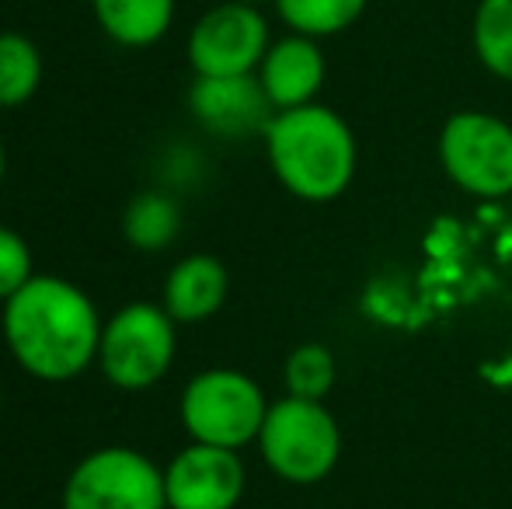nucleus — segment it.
<instances>
[{
	"instance_id": "nucleus-1",
	"label": "nucleus",
	"mask_w": 512,
	"mask_h": 509,
	"mask_svg": "<svg viewBox=\"0 0 512 509\" xmlns=\"http://www.w3.org/2000/svg\"><path fill=\"white\" fill-rule=\"evenodd\" d=\"M0 328L7 353L28 377L67 384L98 363L105 321L77 283L63 276H32L4 300Z\"/></svg>"
},
{
	"instance_id": "nucleus-10",
	"label": "nucleus",
	"mask_w": 512,
	"mask_h": 509,
	"mask_svg": "<svg viewBox=\"0 0 512 509\" xmlns=\"http://www.w3.org/2000/svg\"><path fill=\"white\" fill-rule=\"evenodd\" d=\"M189 112L206 133L223 140L265 133V126L276 116L258 74L196 77L189 88Z\"/></svg>"
},
{
	"instance_id": "nucleus-23",
	"label": "nucleus",
	"mask_w": 512,
	"mask_h": 509,
	"mask_svg": "<svg viewBox=\"0 0 512 509\" xmlns=\"http://www.w3.org/2000/svg\"><path fill=\"white\" fill-rule=\"evenodd\" d=\"M0 408H4V391H0Z\"/></svg>"
},
{
	"instance_id": "nucleus-19",
	"label": "nucleus",
	"mask_w": 512,
	"mask_h": 509,
	"mask_svg": "<svg viewBox=\"0 0 512 509\" xmlns=\"http://www.w3.org/2000/svg\"><path fill=\"white\" fill-rule=\"evenodd\" d=\"M35 276L32 269V248L11 227H0V304L11 300L28 279Z\"/></svg>"
},
{
	"instance_id": "nucleus-21",
	"label": "nucleus",
	"mask_w": 512,
	"mask_h": 509,
	"mask_svg": "<svg viewBox=\"0 0 512 509\" xmlns=\"http://www.w3.org/2000/svg\"><path fill=\"white\" fill-rule=\"evenodd\" d=\"M4 175H7V154H4V143H0V185H4Z\"/></svg>"
},
{
	"instance_id": "nucleus-7",
	"label": "nucleus",
	"mask_w": 512,
	"mask_h": 509,
	"mask_svg": "<svg viewBox=\"0 0 512 509\" xmlns=\"http://www.w3.org/2000/svg\"><path fill=\"white\" fill-rule=\"evenodd\" d=\"M63 509H164V471L133 447H98L74 464Z\"/></svg>"
},
{
	"instance_id": "nucleus-12",
	"label": "nucleus",
	"mask_w": 512,
	"mask_h": 509,
	"mask_svg": "<svg viewBox=\"0 0 512 509\" xmlns=\"http://www.w3.org/2000/svg\"><path fill=\"white\" fill-rule=\"evenodd\" d=\"M230 293V276L216 255H185L182 262L171 265L164 279L161 304L178 325H203L213 318Z\"/></svg>"
},
{
	"instance_id": "nucleus-14",
	"label": "nucleus",
	"mask_w": 512,
	"mask_h": 509,
	"mask_svg": "<svg viewBox=\"0 0 512 509\" xmlns=\"http://www.w3.org/2000/svg\"><path fill=\"white\" fill-rule=\"evenodd\" d=\"M182 231V210L168 192H140L122 210V234L136 252H164Z\"/></svg>"
},
{
	"instance_id": "nucleus-3",
	"label": "nucleus",
	"mask_w": 512,
	"mask_h": 509,
	"mask_svg": "<svg viewBox=\"0 0 512 509\" xmlns=\"http://www.w3.org/2000/svg\"><path fill=\"white\" fill-rule=\"evenodd\" d=\"M262 461L290 485H317L335 471L342 457V429L324 401L286 398L272 401L258 433Z\"/></svg>"
},
{
	"instance_id": "nucleus-5",
	"label": "nucleus",
	"mask_w": 512,
	"mask_h": 509,
	"mask_svg": "<svg viewBox=\"0 0 512 509\" xmlns=\"http://www.w3.org/2000/svg\"><path fill=\"white\" fill-rule=\"evenodd\" d=\"M178 321L164 311V304L133 300L119 307L102 328L98 367L105 381L119 391H147L175 363Z\"/></svg>"
},
{
	"instance_id": "nucleus-4",
	"label": "nucleus",
	"mask_w": 512,
	"mask_h": 509,
	"mask_svg": "<svg viewBox=\"0 0 512 509\" xmlns=\"http://www.w3.org/2000/svg\"><path fill=\"white\" fill-rule=\"evenodd\" d=\"M269 405L272 401L265 398L255 377H248L244 370L213 367L185 384L178 415L185 433L196 443L241 450L248 443H258Z\"/></svg>"
},
{
	"instance_id": "nucleus-13",
	"label": "nucleus",
	"mask_w": 512,
	"mask_h": 509,
	"mask_svg": "<svg viewBox=\"0 0 512 509\" xmlns=\"http://www.w3.org/2000/svg\"><path fill=\"white\" fill-rule=\"evenodd\" d=\"M98 28L126 49H147L168 35L175 0H91Z\"/></svg>"
},
{
	"instance_id": "nucleus-6",
	"label": "nucleus",
	"mask_w": 512,
	"mask_h": 509,
	"mask_svg": "<svg viewBox=\"0 0 512 509\" xmlns=\"http://www.w3.org/2000/svg\"><path fill=\"white\" fill-rule=\"evenodd\" d=\"M439 164L471 196H512V126L492 112H453L439 129Z\"/></svg>"
},
{
	"instance_id": "nucleus-17",
	"label": "nucleus",
	"mask_w": 512,
	"mask_h": 509,
	"mask_svg": "<svg viewBox=\"0 0 512 509\" xmlns=\"http://www.w3.org/2000/svg\"><path fill=\"white\" fill-rule=\"evenodd\" d=\"M279 18L290 32L310 35V39H328L363 18L370 0H272Z\"/></svg>"
},
{
	"instance_id": "nucleus-16",
	"label": "nucleus",
	"mask_w": 512,
	"mask_h": 509,
	"mask_svg": "<svg viewBox=\"0 0 512 509\" xmlns=\"http://www.w3.org/2000/svg\"><path fill=\"white\" fill-rule=\"evenodd\" d=\"M471 42L481 67L512 84V0H481L474 11Z\"/></svg>"
},
{
	"instance_id": "nucleus-8",
	"label": "nucleus",
	"mask_w": 512,
	"mask_h": 509,
	"mask_svg": "<svg viewBox=\"0 0 512 509\" xmlns=\"http://www.w3.org/2000/svg\"><path fill=\"white\" fill-rule=\"evenodd\" d=\"M269 46V21L262 18V11L237 0H223L192 25L189 63L196 77L255 74Z\"/></svg>"
},
{
	"instance_id": "nucleus-15",
	"label": "nucleus",
	"mask_w": 512,
	"mask_h": 509,
	"mask_svg": "<svg viewBox=\"0 0 512 509\" xmlns=\"http://www.w3.org/2000/svg\"><path fill=\"white\" fill-rule=\"evenodd\" d=\"M42 84V53L28 35L0 32V109H21Z\"/></svg>"
},
{
	"instance_id": "nucleus-18",
	"label": "nucleus",
	"mask_w": 512,
	"mask_h": 509,
	"mask_svg": "<svg viewBox=\"0 0 512 509\" xmlns=\"http://www.w3.org/2000/svg\"><path fill=\"white\" fill-rule=\"evenodd\" d=\"M338 377V363L335 353L321 342H304L286 356L283 367V384L286 394L293 398H307V401H324L335 387Z\"/></svg>"
},
{
	"instance_id": "nucleus-11",
	"label": "nucleus",
	"mask_w": 512,
	"mask_h": 509,
	"mask_svg": "<svg viewBox=\"0 0 512 509\" xmlns=\"http://www.w3.org/2000/svg\"><path fill=\"white\" fill-rule=\"evenodd\" d=\"M258 81H262L265 95H269L272 109H300V105L317 102L328 77V63L317 46V39L300 32H290L286 39H276L269 53L258 63Z\"/></svg>"
},
{
	"instance_id": "nucleus-2",
	"label": "nucleus",
	"mask_w": 512,
	"mask_h": 509,
	"mask_svg": "<svg viewBox=\"0 0 512 509\" xmlns=\"http://www.w3.org/2000/svg\"><path fill=\"white\" fill-rule=\"evenodd\" d=\"M262 136L272 175L304 203H331L356 178V136L328 105L310 102L276 112Z\"/></svg>"
},
{
	"instance_id": "nucleus-9",
	"label": "nucleus",
	"mask_w": 512,
	"mask_h": 509,
	"mask_svg": "<svg viewBox=\"0 0 512 509\" xmlns=\"http://www.w3.org/2000/svg\"><path fill=\"white\" fill-rule=\"evenodd\" d=\"M248 471L237 450L192 440L164 468V496L171 509H234L244 496Z\"/></svg>"
},
{
	"instance_id": "nucleus-22",
	"label": "nucleus",
	"mask_w": 512,
	"mask_h": 509,
	"mask_svg": "<svg viewBox=\"0 0 512 509\" xmlns=\"http://www.w3.org/2000/svg\"><path fill=\"white\" fill-rule=\"evenodd\" d=\"M237 4H251V7H262V4H269V0H237Z\"/></svg>"
},
{
	"instance_id": "nucleus-20",
	"label": "nucleus",
	"mask_w": 512,
	"mask_h": 509,
	"mask_svg": "<svg viewBox=\"0 0 512 509\" xmlns=\"http://www.w3.org/2000/svg\"><path fill=\"white\" fill-rule=\"evenodd\" d=\"M492 377H495V381H506V384H512V360L506 363V367L492 370Z\"/></svg>"
},
{
	"instance_id": "nucleus-24",
	"label": "nucleus",
	"mask_w": 512,
	"mask_h": 509,
	"mask_svg": "<svg viewBox=\"0 0 512 509\" xmlns=\"http://www.w3.org/2000/svg\"><path fill=\"white\" fill-rule=\"evenodd\" d=\"M164 509H171V506H164Z\"/></svg>"
}]
</instances>
